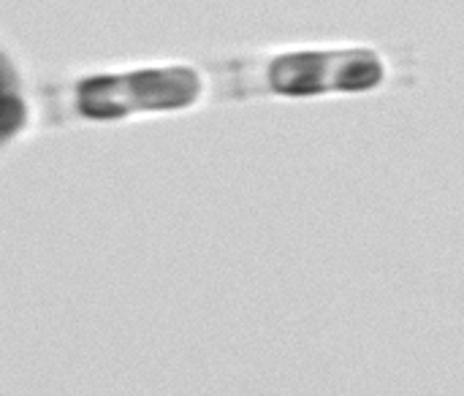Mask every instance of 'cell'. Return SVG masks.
Returning a JSON list of instances; mask_svg holds the SVG:
<instances>
[{"instance_id":"3957f363","label":"cell","mask_w":464,"mask_h":396,"mask_svg":"<svg viewBox=\"0 0 464 396\" xmlns=\"http://www.w3.org/2000/svg\"><path fill=\"white\" fill-rule=\"evenodd\" d=\"M27 114L30 109L22 92L19 73L14 63L0 52V147L22 133V128L27 125Z\"/></svg>"},{"instance_id":"6da1fadb","label":"cell","mask_w":464,"mask_h":396,"mask_svg":"<svg viewBox=\"0 0 464 396\" xmlns=\"http://www.w3.org/2000/svg\"><path fill=\"white\" fill-rule=\"evenodd\" d=\"M204 82L190 65H160L128 73H101L79 82L76 109L87 120H125L133 114L190 109Z\"/></svg>"},{"instance_id":"7a4b0ae2","label":"cell","mask_w":464,"mask_h":396,"mask_svg":"<svg viewBox=\"0 0 464 396\" xmlns=\"http://www.w3.org/2000/svg\"><path fill=\"white\" fill-rule=\"evenodd\" d=\"M386 65L372 49L288 52L269 63L266 82L277 95L367 92L383 84Z\"/></svg>"}]
</instances>
